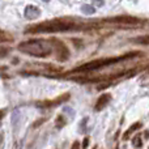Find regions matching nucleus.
I'll list each match as a JSON object with an SVG mask.
<instances>
[{
    "label": "nucleus",
    "instance_id": "obj_8",
    "mask_svg": "<svg viewBox=\"0 0 149 149\" xmlns=\"http://www.w3.org/2000/svg\"><path fill=\"white\" fill-rule=\"evenodd\" d=\"M140 127H141V123H136V124H132V126L130 127L128 130H127V132H126V134L123 135V139H124V140L130 139V135H131V134H132V132H134V131H136V130H139Z\"/></svg>",
    "mask_w": 149,
    "mask_h": 149
},
{
    "label": "nucleus",
    "instance_id": "obj_1",
    "mask_svg": "<svg viewBox=\"0 0 149 149\" xmlns=\"http://www.w3.org/2000/svg\"><path fill=\"white\" fill-rule=\"evenodd\" d=\"M97 24H80L76 18L63 17L52 21H45L42 24L31 26L26 30V33H58V31H68V30H80L84 28H93Z\"/></svg>",
    "mask_w": 149,
    "mask_h": 149
},
{
    "label": "nucleus",
    "instance_id": "obj_7",
    "mask_svg": "<svg viewBox=\"0 0 149 149\" xmlns=\"http://www.w3.org/2000/svg\"><path fill=\"white\" fill-rule=\"evenodd\" d=\"M136 45H143V46H149V36H141L134 39Z\"/></svg>",
    "mask_w": 149,
    "mask_h": 149
},
{
    "label": "nucleus",
    "instance_id": "obj_4",
    "mask_svg": "<svg viewBox=\"0 0 149 149\" xmlns=\"http://www.w3.org/2000/svg\"><path fill=\"white\" fill-rule=\"evenodd\" d=\"M103 24H110L120 29H136L144 25L145 21L139 17H134V16H116V17L105 20Z\"/></svg>",
    "mask_w": 149,
    "mask_h": 149
},
{
    "label": "nucleus",
    "instance_id": "obj_9",
    "mask_svg": "<svg viewBox=\"0 0 149 149\" xmlns=\"http://www.w3.org/2000/svg\"><path fill=\"white\" fill-rule=\"evenodd\" d=\"M81 10H82V13H85V15H93V13L95 12L94 5H89V4H84V5H82Z\"/></svg>",
    "mask_w": 149,
    "mask_h": 149
},
{
    "label": "nucleus",
    "instance_id": "obj_5",
    "mask_svg": "<svg viewBox=\"0 0 149 149\" xmlns=\"http://www.w3.org/2000/svg\"><path fill=\"white\" fill-rule=\"evenodd\" d=\"M110 101H111V94H110V93H105V94H102L100 98H98L97 103L94 105V110L95 111L103 110V109H105L106 106L110 103Z\"/></svg>",
    "mask_w": 149,
    "mask_h": 149
},
{
    "label": "nucleus",
    "instance_id": "obj_10",
    "mask_svg": "<svg viewBox=\"0 0 149 149\" xmlns=\"http://www.w3.org/2000/svg\"><path fill=\"white\" fill-rule=\"evenodd\" d=\"M132 145H134L135 148H141L143 147V141H141L140 135H135V137L132 139Z\"/></svg>",
    "mask_w": 149,
    "mask_h": 149
},
{
    "label": "nucleus",
    "instance_id": "obj_11",
    "mask_svg": "<svg viewBox=\"0 0 149 149\" xmlns=\"http://www.w3.org/2000/svg\"><path fill=\"white\" fill-rule=\"evenodd\" d=\"M65 126V119H64V116H62V115H59L56 118V128H62V127H64Z\"/></svg>",
    "mask_w": 149,
    "mask_h": 149
},
{
    "label": "nucleus",
    "instance_id": "obj_14",
    "mask_svg": "<svg viewBox=\"0 0 149 149\" xmlns=\"http://www.w3.org/2000/svg\"><path fill=\"white\" fill-rule=\"evenodd\" d=\"M88 141H89V139L86 137V139L84 140V147H82V148H86V147H88Z\"/></svg>",
    "mask_w": 149,
    "mask_h": 149
},
{
    "label": "nucleus",
    "instance_id": "obj_6",
    "mask_svg": "<svg viewBox=\"0 0 149 149\" xmlns=\"http://www.w3.org/2000/svg\"><path fill=\"white\" fill-rule=\"evenodd\" d=\"M26 18H30V20H34V18L39 17L41 16V9L36 5H28L25 8V12H24Z\"/></svg>",
    "mask_w": 149,
    "mask_h": 149
},
{
    "label": "nucleus",
    "instance_id": "obj_15",
    "mask_svg": "<svg viewBox=\"0 0 149 149\" xmlns=\"http://www.w3.org/2000/svg\"><path fill=\"white\" fill-rule=\"evenodd\" d=\"M43 1H45V3H49V1H50V0H43Z\"/></svg>",
    "mask_w": 149,
    "mask_h": 149
},
{
    "label": "nucleus",
    "instance_id": "obj_2",
    "mask_svg": "<svg viewBox=\"0 0 149 149\" xmlns=\"http://www.w3.org/2000/svg\"><path fill=\"white\" fill-rule=\"evenodd\" d=\"M18 50L24 54H28L30 56L36 58H47L51 55L52 46L51 42L43 41V39H31V41H25L18 45Z\"/></svg>",
    "mask_w": 149,
    "mask_h": 149
},
{
    "label": "nucleus",
    "instance_id": "obj_3",
    "mask_svg": "<svg viewBox=\"0 0 149 149\" xmlns=\"http://www.w3.org/2000/svg\"><path fill=\"white\" fill-rule=\"evenodd\" d=\"M137 52H130V54L126 55H122V56L118 58H106V59H97V60H93V62L89 63H85V64L80 65V67L74 68V72H90V71H95V70H100L102 67H109L111 64H115V63L119 62H123V60H128L132 59V58H136L137 56Z\"/></svg>",
    "mask_w": 149,
    "mask_h": 149
},
{
    "label": "nucleus",
    "instance_id": "obj_12",
    "mask_svg": "<svg viewBox=\"0 0 149 149\" xmlns=\"http://www.w3.org/2000/svg\"><path fill=\"white\" fill-rule=\"evenodd\" d=\"M71 149H80V143L79 141H74L72 144V147H71Z\"/></svg>",
    "mask_w": 149,
    "mask_h": 149
},
{
    "label": "nucleus",
    "instance_id": "obj_13",
    "mask_svg": "<svg viewBox=\"0 0 149 149\" xmlns=\"http://www.w3.org/2000/svg\"><path fill=\"white\" fill-rule=\"evenodd\" d=\"M93 1H94V4H93V5H94V7H95V5H97V7H98V5H102V4H103V1H102V0H93Z\"/></svg>",
    "mask_w": 149,
    "mask_h": 149
}]
</instances>
